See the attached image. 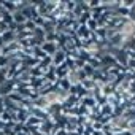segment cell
I'll return each mask as SVG.
<instances>
[{
    "label": "cell",
    "mask_w": 135,
    "mask_h": 135,
    "mask_svg": "<svg viewBox=\"0 0 135 135\" xmlns=\"http://www.w3.org/2000/svg\"><path fill=\"white\" fill-rule=\"evenodd\" d=\"M69 75H70V70L67 69V65H65V64H62L60 67H56V76H57V80L67 78Z\"/></svg>",
    "instance_id": "8992f818"
},
{
    "label": "cell",
    "mask_w": 135,
    "mask_h": 135,
    "mask_svg": "<svg viewBox=\"0 0 135 135\" xmlns=\"http://www.w3.org/2000/svg\"><path fill=\"white\" fill-rule=\"evenodd\" d=\"M56 84L59 86V89H60V91H65V92H69V91H70V88H72V83H70L69 76H67V78H62V80H57V81H56Z\"/></svg>",
    "instance_id": "9c48e42d"
},
{
    "label": "cell",
    "mask_w": 135,
    "mask_h": 135,
    "mask_svg": "<svg viewBox=\"0 0 135 135\" xmlns=\"http://www.w3.org/2000/svg\"><path fill=\"white\" fill-rule=\"evenodd\" d=\"M13 19H15V24H18V26H24V24L27 22V18H26L21 11L13 13Z\"/></svg>",
    "instance_id": "7c38bea8"
},
{
    "label": "cell",
    "mask_w": 135,
    "mask_h": 135,
    "mask_svg": "<svg viewBox=\"0 0 135 135\" xmlns=\"http://www.w3.org/2000/svg\"><path fill=\"white\" fill-rule=\"evenodd\" d=\"M122 49L127 51V52L135 51V37H133V35H130V37L126 38V41H124V45H122Z\"/></svg>",
    "instance_id": "ba28073f"
},
{
    "label": "cell",
    "mask_w": 135,
    "mask_h": 135,
    "mask_svg": "<svg viewBox=\"0 0 135 135\" xmlns=\"http://www.w3.org/2000/svg\"><path fill=\"white\" fill-rule=\"evenodd\" d=\"M29 72H30L32 78H43V76H45V72L40 69V67H33V69H29Z\"/></svg>",
    "instance_id": "e0dca14e"
},
{
    "label": "cell",
    "mask_w": 135,
    "mask_h": 135,
    "mask_svg": "<svg viewBox=\"0 0 135 135\" xmlns=\"http://www.w3.org/2000/svg\"><path fill=\"white\" fill-rule=\"evenodd\" d=\"M91 35H92V32H91L86 26H80L78 30H76V37H78L80 40H89Z\"/></svg>",
    "instance_id": "5b68a950"
},
{
    "label": "cell",
    "mask_w": 135,
    "mask_h": 135,
    "mask_svg": "<svg viewBox=\"0 0 135 135\" xmlns=\"http://www.w3.org/2000/svg\"><path fill=\"white\" fill-rule=\"evenodd\" d=\"M32 57H35V59H38V60H43V59L48 57V54L41 49V46H35V48H33V56H32Z\"/></svg>",
    "instance_id": "5bb4252c"
},
{
    "label": "cell",
    "mask_w": 135,
    "mask_h": 135,
    "mask_svg": "<svg viewBox=\"0 0 135 135\" xmlns=\"http://www.w3.org/2000/svg\"><path fill=\"white\" fill-rule=\"evenodd\" d=\"M2 8L5 11H8V13H16L18 11L15 0H2Z\"/></svg>",
    "instance_id": "52a82bcc"
},
{
    "label": "cell",
    "mask_w": 135,
    "mask_h": 135,
    "mask_svg": "<svg viewBox=\"0 0 135 135\" xmlns=\"http://www.w3.org/2000/svg\"><path fill=\"white\" fill-rule=\"evenodd\" d=\"M81 86H83L88 92H91V91H94V89L97 88V84H95V81H94L92 78H86V80H83V81H81Z\"/></svg>",
    "instance_id": "8fae6325"
},
{
    "label": "cell",
    "mask_w": 135,
    "mask_h": 135,
    "mask_svg": "<svg viewBox=\"0 0 135 135\" xmlns=\"http://www.w3.org/2000/svg\"><path fill=\"white\" fill-rule=\"evenodd\" d=\"M0 99H2V97H0Z\"/></svg>",
    "instance_id": "d4e9b609"
},
{
    "label": "cell",
    "mask_w": 135,
    "mask_h": 135,
    "mask_svg": "<svg viewBox=\"0 0 135 135\" xmlns=\"http://www.w3.org/2000/svg\"><path fill=\"white\" fill-rule=\"evenodd\" d=\"M86 27L91 30V32H97V29H99V24H97V21H94V19H91L88 24H86Z\"/></svg>",
    "instance_id": "44dd1931"
},
{
    "label": "cell",
    "mask_w": 135,
    "mask_h": 135,
    "mask_svg": "<svg viewBox=\"0 0 135 135\" xmlns=\"http://www.w3.org/2000/svg\"><path fill=\"white\" fill-rule=\"evenodd\" d=\"M80 103H81V105H84V107H88L89 110H91L92 107H95V105H97L95 99H94V97H92L91 94H89V95H86V97H84V99H83V100H81Z\"/></svg>",
    "instance_id": "4fadbf2b"
},
{
    "label": "cell",
    "mask_w": 135,
    "mask_h": 135,
    "mask_svg": "<svg viewBox=\"0 0 135 135\" xmlns=\"http://www.w3.org/2000/svg\"><path fill=\"white\" fill-rule=\"evenodd\" d=\"M33 22H35V26H37V27H40V29H43V26H45V22H46V19H45L43 16H37V18L33 19Z\"/></svg>",
    "instance_id": "7402d4cb"
},
{
    "label": "cell",
    "mask_w": 135,
    "mask_h": 135,
    "mask_svg": "<svg viewBox=\"0 0 135 135\" xmlns=\"http://www.w3.org/2000/svg\"><path fill=\"white\" fill-rule=\"evenodd\" d=\"M2 40H3L5 45H8V43H11V41H16V33L11 32V30H8V32H5V33L2 35Z\"/></svg>",
    "instance_id": "9a60e30c"
},
{
    "label": "cell",
    "mask_w": 135,
    "mask_h": 135,
    "mask_svg": "<svg viewBox=\"0 0 135 135\" xmlns=\"http://www.w3.org/2000/svg\"><path fill=\"white\" fill-rule=\"evenodd\" d=\"M41 49L48 54V56H54L57 51H60V48H59V45L57 43H49V41H45L43 45H41Z\"/></svg>",
    "instance_id": "7a4b0ae2"
},
{
    "label": "cell",
    "mask_w": 135,
    "mask_h": 135,
    "mask_svg": "<svg viewBox=\"0 0 135 135\" xmlns=\"http://www.w3.org/2000/svg\"><path fill=\"white\" fill-rule=\"evenodd\" d=\"M45 81H46L45 76H43V78H32V80H30V88L35 89V91H40V89L45 86Z\"/></svg>",
    "instance_id": "30bf717a"
},
{
    "label": "cell",
    "mask_w": 135,
    "mask_h": 135,
    "mask_svg": "<svg viewBox=\"0 0 135 135\" xmlns=\"http://www.w3.org/2000/svg\"><path fill=\"white\" fill-rule=\"evenodd\" d=\"M100 114H103V116H113V107L108 105V103L102 105L100 107Z\"/></svg>",
    "instance_id": "ac0fdd59"
},
{
    "label": "cell",
    "mask_w": 135,
    "mask_h": 135,
    "mask_svg": "<svg viewBox=\"0 0 135 135\" xmlns=\"http://www.w3.org/2000/svg\"><path fill=\"white\" fill-rule=\"evenodd\" d=\"M24 27H26V30H29V32H33V30L37 29V26H35L33 21H27V22L24 24Z\"/></svg>",
    "instance_id": "603a6c76"
},
{
    "label": "cell",
    "mask_w": 135,
    "mask_h": 135,
    "mask_svg": "<svg viewBox=\"0 0 135 135\" xmlns=\"http://www.w3.org/2000/svg\"><path fill=\"white\" fill-rule=\"evenodd\" d=\"M76 8V0H65V10L67 13H73Z\"/></svg>",
    "instance_id": "d6986e66"
},
{
    "label": "cell",
    "mask_w": 135,
    "mask_h": 135,
    "mask_svg": "<svg viewBox=\"0 0 135 135\" xmlns=\"http://www.w3.org/2000/svg\"><path fill=\"white\" fill-rule=\"evenodd\" d=\"M52 129H54V122H52L51 119L43 121V122H41V126L38 127V130H40V133H41V135H51Z\"/></svg>",
    "instance_id": "3957f363"
},
{
    "label": "cell",
    "mask_w": 135,
    "mask_h": 135,
    "mask_svg": "<svg viewBox=\"0 0 135 135\" xmlns=\"http://www.w3.org/2000/svg\"><path fill=\"white\" fill-rule=\"evenodd\" d=\"M65 60H67V54L64 51H57L52 56V65L54 67H60L62 64H65Z\"/></svg>",
    "instance_id": "277c9868"
},
{
    "label": "cell",
    "mask_w": 135,
    "mask_h": 135,
    "mask_svg": "<svg viewBox=\"0 0 135 135\" xmlns=\"http://www.w3.org/2000/svg\"><path fill=\"white\" fill-rule=\"evenodd\" d=\"M116 135H135L132 130H122V132H119V133H116Z\"/></svg>",
    "instance_id": "cb8c5ba5"
},
{
    "label": "cell",
    "mask_w": 135,
    "mask_h": 135,
    "mask_svg": "<svg viewBox=\"0 0 135 135\" xmlns=\"http://www.w3.org/2000/svg\"><path fill=\"white\" fill-rule=\"evenodd\" d=\"M0 18H2V21L5 22V24H8V26H11L13 22H15V19H13V13H8V11H2V15H0Z\"/></svg>",
    "instance_id": "2e32d148"
},
{
    "label": "cell",
    "mask_w": 135,
    "mask_h": 135,
    "mask_svg": "<svg viewBox=\"0 0 135 135\" xmlns=\"http://www.w3.org/2000/svg\"><path fill=\"white\" fill-rule=\"evenodd\" d=\"M81 70L86 73V76H88V78H92V76H94V73H95V69H92V67H91L89 64H86Z\"/></svg>",
    "instance_id": "ffe728a7"
},
{
    "label": "cell",
    "mask_w": 135,
    "mask_h": 135,
    "mask_svg": "<svg viewBox=\"0 0 135 135\" xmlns=\"http://www.w3.org/2000/svg\"><path fill=\"white\" fill-rule=\"evenodd\" d=\"M2 49H3V56H11V54H16V52H19V51H22V48H21V45H19L18 40H16V41H11V43H8V45H5Z\"/></svg>",
    "instance_id": "6da1fadb"
}]
</instances>
